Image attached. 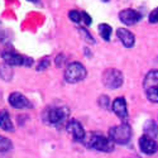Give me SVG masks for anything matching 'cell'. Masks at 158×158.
I'll use <instances>...</instances> for the list:
<instances>
[{"label":"cell","instance_id":"cell-21","mask_svg":"<svg viewBox=\"0 0 158 158\" xmlns=\"http://www.w3.org/2000/svg\"><path fill=\"white\" fill-rule=\"evenodd\" d=\"M69 18L73 22V23H80L81 22V13L77 10H71L69 13Z\"/></svg>","mask_w":158,"mask_h":158},{"label":"cell","instance_id":"cell-10","mask_svg":"<svg viewBox=\"0 0 158 158\" xmlns=\"http://www.w3.org/2000/svg\"><path fill=\"white\" fill-rule=\"evenodd\" d=\"M139 148L143 153H146V154H154L158 151V144L153 138L143 135L139 139Z\"/></svg>","mask_w":158,"mask_h":158},{"label":"cell","instance_id":"cell-12","mask_svg":"<svg viewBox=\"0 0 158 158\" xmlns=\"http://www.w3.org/2000/svg\"><path fill=\"white\" fill-rule=\"evenodd\" d=\"M113 111L116 114L120 119H125L128 116V108H127V101L124 98H116L113 102Z\"/></svg>","mask_w":158,"mask_h":158},{"label":"cell","instance_id":"cell-16","mask_svg":"<svg viewBox=\"0 0 158 158\" xmlns=\"http://www.w3.org/2000/svg\"><path fill=\"white\" fill-rule=\"evenodd\" d=\"M0 78L4 81H10L13 78V70L11 66L6 64V63H2L0 64Z\"/></svg>","mask_w":158,"mask_h":158},{"label":"cell","instance_id":"cell-20","mask_svg":"<svg viewBox=\"0 0 158 158\" xmlns=\"http://www.w3.org/2000/svg\"><path fill=\"white\" fill-rule=\"evenodd\" d=\"M78 33H80V35L84 38V41H86L87 43H90V44H94V43H95V39L93 38V35L89 33L87 29H85V28H78Z\"/></svg>","mask_w":158,"mask_h":158},{"label":"cell","instance_id":"cell-22","mask_svg":"<svg viewBox=\"0 0 158 158\" xmlns=\"http://www.w3.org/2000/svg\"><path fill=\"white\" fill-rule=\"evenodd\" d=\"M48 66H49V58L44 57V58H42L41 61H39V63L37 66V71H44V70L48 69Z\"/></svg>","mask_w":158,"mask_h":158},{"label":"cell","instance_id":"cell-18","mask_svg":"<svg viewBox=\"0 0 158 158\" xmlns=\"http://www.w3.org/2000/svg\"><path fill=\"white\" fill-rule=\"evenodd\" d=\"M13 148V143L10 139L5 138V137H2L0 135V153H4V152H8Z\"/></svg>","mask_w":158,"mask_h":158},{"label":"cell","instance_id":"cell-27","mask_svg":"<svg viewBox=\"0 0 158 158\" xmlns=\"http://www.w3.org/2000/svg\"><path fill=\"white\" fill-rule=\"evenodd\" d=\"M33 64V60L29 58V57H25L24 56V64L23 66H27V67H31V66Z\"/></svg>","mask_w":158,"mask_h":158},{"label":"cell","instance_id":"cell-9","mask_svg":"<svg viewBox=\"0 0 158 158\" xmlns=\"http://www.w3.org/2000/svg\"><path fill=\"white\" fill-rule=\"evenodd\" d=\"M2 58L4 60V63L9 66H23L24 64V56L17 53L14 51H3Z\"/></svg>","mask_w":158,"mask_h":158},{"label":"cell","instance_id":"cell-7","mask_svg":"<svg viewBox=\"0 0 158 158\" xmlns=\"http://www.w3.org/2000/svg\"><path fill=\"white\" fill-rule=\"evenodd\" d=\"M140 18H142V15L139 14V11H137L134 9H124L119 13V19L125 25H133V24L138 23L140 20Z\"/></svg>","mask_w":158,"mask_h":158},{"label":"cell","instance_id":"cell-19","mask_svg":"<svg viewBox=\"0 0 158 158\" xmlns=\"http://www.w3.org/2000/svg\"><path fill=\"white\" fill-rule=\"evenodd\" d=\"M146 94H147V98H148L149 101L158 104V86L157 87H151V89L146 90Z\"/></svg>","mask_w":158,"mask_h":158},{"label":"cell","instance_id":"cell-6","mask_svg":"<svg viewBox=\"0 0 158 158\" xmlns=\"http://www.w3.org/2000/svg\"><path fill=\"white\" fill-rule=\"evenodd\" d=\"M8 101H9V104L11 105V106L15 108V109H28V108H32L31 101L25 98L23 94H20V93H11L9 95Z\"/></svg>","mask_w":158,"mask_h":158},{"label":"cell","instance_id":"cell-25","mask_svg":"<svg viewBox=\"0 0 158 158\" xmlns=\"http://www.w3.org/2000/svg\"><path fill=\"white\" fill-rule=\"evenodd\" d=\"M81 20H84L86 25H90L91 23H93V20H91V17L87 14V13H85V11L81 13Z\"/></svg>","mask_w":158,"mask_h":158},{"label":"cell","instance_id":"cell-17","mask_svg":"<svg viewBox=\"0 0 158 158\" xmlns=\"http://www.w3.org/2000/svg\"><path fill=\"white\" fill-rule=\"evenodd\" d=\"M98 28H99V33H100L101 38L104 39V41L109 42V41H110V37H111V33H113V29H111L110 25H109V24L102 23V24H100V25H99Z\"/></svg>","mask_w":158,"mask_h":158},{"label":"cell","instance_id":"cell-11","mask_svg":"<svg viewBox=\"0 0 158 158\" xmlns=\"http://www.w3.org/2000/svg\"><path fill=\"white\" fill-rule=\"evenodd\" d=\"M116 35L119 38V41L122 42V44L127 48H131L135 43V37L134 34L131 33L130 31L128 29H124V28H119L116 31Z\"/></svg>","mask_w":158,"mask_h":158},{"label":"cell","instance_id":"cell-23","mask_svg":"<svg viewBox=\"0 0 158 158\" xmlns=\"http://www.w3.org/2000/svg\"><path fill=\"white\" fill-rule=\"evenodd\" d=\"M99 105L102 108V109H108L109 108V105H110V100L106 95H102L99 98Z\"/></svg>","mask_w":158,"mask_h":158},{"label":"cell","instance_id":"cell-1","mask_svg":"<svg viewBox=\"0 0 158 158\" xmlns=\"http://www.w3.org/2000/svg\"><path fill=\"white\" fill-rule=\"evenodd\" d=\"M84 142L89 148H93L100 152H111L114 149V143L109 138L98 133H90L89 135H85Z\"/></svg>","mask_w":158,"mask_h":158},{"label":"cell","instance_id":"cell-24","mask_svg":"<svg viewBox=\"0 0 158 158\" xmlns=\"http://www.w3.org/2000/svg\"><path fill=\"white\" fill-rule=\"evenodd\" d=\"M149 23H158V8L154 9L149 14Z\"/></svg>","mask_w":158,"mask_h":158},{"label":"cell","instance_id":"cell-8","mask_svg":"<svg viewBox=\"0 0 158 158\" xmlns=\"http://www.w3.org/2000/svg\"><path fill=\"white\" fill-rule=\"evenodd\" d=\"M66 129H67V131L72 135V138H73L75 140H78V142L84 140V138H85V135H86L82 125L78 123L77 120H75V119H72V120H70V122L67 123V125H66Z\"/></svg>","mask_w":158,"mask_h":158},{"label":"cell","instance_id":"cell-14","mask_svg":"<svg viewBox=\"0 0 158 158\" xmlns=\"http://www.w3.org/2000/svg\"><path fill=\"white\" fill-rule=\"evenodd\" d=\"M0 128L5 131H14V125L6 110H0Z\"/></svg>","mask_w":158,"mask_h":158},{"label":"cell","instance_id":"cell-2","mask_svg":"<svg viewBox=\"0 0 158 158\" xmlns=\"http://www.w3.org/2000/svg\"><path fill=\"white\" fill-rule=\"evenodd\" d=\"M86 75H87V71L82 63L72 62L64 70V80L69 84H77V82L85 80Z\"/></svg>","mask_w":158,"mask_h":158},{"label":"cell","instance_id":"cell-4","mask_svg":"<svg viewBox=\"0 0 158 158\" xmlns=\"http://www.w3.org/2000/svg\"><path fill=\"white\" fill-rule=\"evenodd\" d=\"M123 81H124L123 73L116 69H108L102 73V82L105 87H108L110 90L119 89L123 85Z\"/></svg>","mask_w":158,"mask_h":158},{"label":"cell","instance_id":"cell-13","mask_svg":"<svg viewBox=\"0 0 158 158\" xmlns=\"http://www.w3.org/2000/svg\"><path fill=\"white\" fill-rule=\"evenodd\" d=\"M143 86H144V90L158 86V70H152L146 75L143 81Z\"/></svg>","mask_w":158,"mask_h":158},{"label":"cell","instance_id":"cell-26","mask_svg":"<svg viewBox=\"0 0 158 158\" xmlns=\"http://www.w3.org/2000/svg\"><path fill=\"white\" fill-rule=\"evenodd\" d=\"M64 56L63 55H58L57 57H56V66L57 67H61V66L63 64V62H64Z\"/></svg>","mask_w":158,"mask_h":158},{"label":"cell","instance_id":"cell-3","mask_svg":"<svg viewBox=\"0 0 158 158\" xmlns=\"http://www.w3.org/2000/svg\"><path fill=\"white\" fill-rule=\"evenodd\" d=\"M131 138V129L128 124L123 123L110 128L109 130V139L115 144H127Z\"/></svg>","mask_w":158,"mask_h":158},{"label":"cell","instance_id":"cell-29","mask_svg":"<svg viewBox=\"0 0 158 158\" xmlns=\"http://www.w3.org/2000/svg\"><path fill=\"white\" fill-rule=\"evenodd\" d=\"M102 2H109V0H102Z\"/></svg>","mask_w":158,"mask_h":158},{"label":"cell","instance_id":"cell-5","mask_svg":"<svg viewBox=\"0 0 158 158\" xmlns=\"http://www.w3.org/2000/svg\"><path fill=\"white\" fill-rule=\"evenodd\" d=\"M69 116V109L67 108H51L46 111L44 118L49 124L60 125L62 124Z\"/></svg>","mask_w":158,"mask_h":158},{"label":"cell","instance_id":"cell-15","mask_svg":"<svg viewBox=\"0 0 158 158\" xmlns=\"http://www.w3.org/2000/svg\"><path fill=\"white\" fill-rule=\"evenodd\" d=\"M144 133H146L147 137L154 139V138L157 137V134H158V128H157L156 122L148 120L146 124H144Z\"/></svg>","mask_w":158,"mask_h":158},{"label":"cell","instance_id":"cell-28","mask_svg":"<svg viewBox=\"0 0 158 158\" xmlns=\"http://www.w3.org/2000/svg\"><path fill=\"white\" fill-rule=\"evenodd\" d=\"M28 2H32V3H39V0H28Z\"/></svg>","mask_w":158,"mask_h":158}]
</instances>
